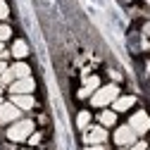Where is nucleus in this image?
I'll return each mask as SVG.
<instances>
[{
    "label": "nucleus",
    "instance_id": "17",
    "mask_svg": "<svg viewBox=\"0 0 150 150\" xmlns=\"http://www.w3.org/2000/svg\"><path fill=\"white\" fill-rule=\"evenodd\" d=\"M7 14H10V10H7V3H5V0H0V19H5Z\"/></svg>",
    "mask_w": 150,
    "mask_h": 150
},
{
    "label": "nucleus",
    "instance_id": "5",
    "mask_svg": "<svg viewBox=\"0 0 150 150\" xmlns=\"http://www.w3.org/2000/svg\"><path fill=\"white\" fill-rule=\"evenodd\" d=\"M19 119V107L12 105V103H3L0 105V124H7V122H14Z\"/></svg>",
    "mask_w": 150,
    "mask_h": 150
},
{
    "label": "nucleus",
    "instance_id": "15",
    "mask_svg": "<svg viewBox=\"0 0 150 150\" xmlns=\"http://www.w3.org/2000/svg\"><path fill=\"white\" fill-rule=\"evenodd\" d=\"M0 81H3V83H12L14 81V71L12 69H5L3 74H0Z\"/></svg>",
    "mask_w": 150,
    "mask_h": 150
},
{
    "label": "nucleus",
    "instance_id": "14",
    "mask_svg": "<svg viewBox=\"0 0 150 150\" xmlns=\"http://www.w3.org/2000/svg\"><path fill=\"white\" fill-rule=\"evenodd\" d=\"M88 122H91V115H88V112H79V117H76V126H79V129H86Z\"/></svg>",
    "mask_w": 150,
    "mask_h": 150
},
{
    "label": "nucleus",
    "instance_id": "21",
    "mask_svg": "<svg viewBox=\"0 0 150 150\" xmlns=\"http://www.w3.org/2000/svg\"><path fill=\"white\" fill-rule=\"evenodd\" d=\"M143 31H145V36H150V22L145 24V29H143Z\"/></svg>",
    "mask_w": 150,
    "mask_h": 150
},
{
    "label": "nucleus",
    "instance_id": "13",
    "mask_svg": "<svg viewBox=\"0 0 150 150\" xmlns=\"http://www.w3.org/2000/svg\"><path fill=\"white\" fill-rule=\"evenodd\" d=\"M115 119H117V115H115V112H100V124L103 126H112V124H115Z\"/></svg>",
    "mask_w": 150,
    "mask_h": 150
},
{
    "label": "nucleus",
    "instance_id": "22",
    "mask_svg": "<svg viewBox=\"0 0 150 150\" xmlns=\"http://www.w3.org/2000/svg\"><path fill=\"white\" fill-rule=\"evenodd\" d=\"M5 69H7V67H5V62H0V74H3Z\"/></svg>",
    "mask_w": 150,
    "mask_h": 150
},
{
    "label": "nucleus",
    "instance_id": "24",
    "mask_svg": "<svg viewBox=\"0 0 150 150\" xmlns=\"http://www.w3.org/2000/svg\"><path fill=\"white\" fill-rule=\"evenodd\" d=\"M148 71H150V62H148Z\"/></svg>",
    "mask_w": 150,
    "mask_h": 150
},
{
    "label": "nucleus",
    "instance_id": "8",
    "mask_svg": "<svg viewBox=\"0 0 150 150\" xmlns=\"http://www.w3.org/2000/svg\"><path fill=\"white\" fill-rule=\"evenodd\" d=\"M98 86H100V79H98V76H91V79L86 81V86L79 91V98H88V96H93V93L98 91Z\"/></svg>",
    "mask_w": 150,
    "mask_h": 150
},
{
    "label": "nucleus",
    "instance_id": "12",
    "mask_svg": "<svg viewBox=\"0 0 150 150\" xmlns=\"http://www.w3.org/2000/svg\"><path fill=\"white\" fill-rule=\"evenodd\" d=\"M26 52H29V48H26L24 41H17V43L12 45V55H14V57H24Z\"/></svg>",
    "mask_w": 150,
    "mask_h": 150
},
{
    "label": "nucleus",
    "instance_id": "20",
    "mask_svg": "<svg viewBox=\"0 0 150 150\" xmlns=\"http://www.w3.org/2000/svg\"><path fill=\"white\" fill-rule=\"evenodd\" d=\"M86 150H103V145H91V148H86Z\"/></svg>",
    "mask_w": 150,
    "mask_h": 150
},
{
    "label": "nucleus",
    "instance_id": "9",
    "mask_svg": "<svg viewBox=\"0 0 150 150\" xmlns=\"http://www.w3.org/2000/svg\"><path fill=\"white\" fill-rule=\"evenodd\" d=\"M12 105H17L19 110H31L33 107V98L31 96H14L12 98Z\"/></svg>",
    "mask_w": 150,
    "mask_h": 150
},
{
    "label": "nucleus",
    "instance_id": "4",
    "mask_svg": "<svg viewBox=\"0 0 150 150\" xmlns=\"http://www.w3.org/2000/svg\"><path fill=\"white\" fill-rule=\"evenodd\" d=\"M115 141H117V145H134L136 143L134 129H131V126H119L117 134H115Z\"/></svg>",
    "mask_w": 150,
    "mask_h": 150
},
{
    "label": "nucleus",
    "instance_id": "1",
    "mask_svg": "<svg viewBox=\"0 0 150 150\" xmlns=\"http://www.w3.org/2000/svg\"><path fill=\"white\" fill-rule=\"evenodd\" d=\"M33 134V122L31 119H22L7 129V138L10 141H26L29 136Z\"/></svg>",
    "mask_w": 150,
    "mask_h": 150
},
{
    "label": "nucleus",
    "instance_id": "10",
    "mask_svg": "<svg viewBox=\"0 0 150 150\" xmlns=\"http://www.w3.org/2000/svg\"><path fill=\"white\" fill-rule=\"evenodd\" d=\"M134 103H136V98H134V96H124V98H117V100H115V110H117V112H124V110H129V107L134 105Z\"/></svg>",
    "mask_w": 150,
    "mask_h": 150
},
{
    "label": "nucleus",
    "instance_id": "3",
    "mask_svg": "<svg viewBox=\"0 0 150 150\" xmlns=\"http://www.w3.org/2000/svg\"><path fill=\"white\" fill-rule=\"evenodd\" d=\"M129 126L134 129V134H145V131L150 129V117L145 115V112H136V115L131 117Z\"/></svg>",
    "mask_w": 150,
    "mask_h": 150
},
{
    "label": "nucleus",
    "instance_id": "6",
    "mask_svg": "<svg viewBox=\"0 0 150 150\" xmlns=\"http://www.w3.org/2000/svg\"><path fill=\"white\" fill-rule=\"evenodd\" d=\"M33 79L29 76V79H17L10 88H12V93H14V96H31V91H33Z\"/></svg>",
    "mask_w": 150,
    "mask_h": 150
},
{
    "label": "nucleus",
    "instance_id": "25",
    "mask_svg": "<svg viewBox=\"0 0 150 150\" xmlns=\"http://www.w3.org/2000/svg\"><path fill=\"white\" fill-rule=\"evenodd\" d=\"M145 3H150V0H145Z\"/></svg>",
    "mask_w": 150,
    "mask_h": 150
},
{
    "label": "nucleus",
    "instance_id": "11",
    "mask_svg": "<svg viewBox=\"0 0 150 150\" xmlns=\"http://www.w3.org/2000/svg\"><path fill=\"white\" fill-rule=\"evenodd\" d=\"M12 71H14V79H29V76H31L29 64H24V62H17V64L12 67Z\"/></svg>",
    "mask_w": 150,
    "mask_h": 150
},
{
    "label": "nucleus",
    "instance_id": "2",
    "mask_svg": "<svg viewBox=\"0 0 150 150\" xmlns=\"http://www.w3.org/2000/svg\"><path fill=\"white\" fill-rule=\"evenodd\" d=\"M119 98V91H117V86H103V88H98L96 93H93V105L96 107H105V105H110V103H115Z\"/></svg>",
    "mask_w": 150,
    "mask_h": 150
},
{
    "label": "nucleus",
    "instance_id": "7",
    "mask_svg": "<svg viewBox=\"0 0 150 150\" xmlns=\"http://www.w3.org/2000/svg\"><path fill=\"white\" fill-rule=\"evenodd\" d=\"M105 138H107V131H105L103 126L88 129V134L83 136V141H86V143H91V145H103V143H105Z\"/></svg>",
    "mask_w": 150,
    "mask_h": 150
},
{
    "label": "nucleus",
    "instance_id": "16",
    "mask_svg": "<svg viewBox=\"0 0 150 150\" xmlns=\"http://www.w3.org/2000/svg\"><path fill=\"white\" fill-rule=\"evenodd\" d=\"M10 33H12V31H10V26H0V43L7 41V38H10Z\"/></svg>",
    "mask_w": 150,
    "mask_h": 150
},
{
    "label": "nucleus",
    "instance_id": "18",
    "mask_svg": "<svg viewBox=\"0 0 150 150\" xmlns=\"http://www.w3.org/2000/svg\"><path fill=\"white\" fill-rule=\"evenodd\" d=\"M38 141H41V134H31V136H29V143H31V145H36Z\"/></svg>",
    "mask_w": 150,
    "mask_h": 150
},
{
    "label": "nucleus",
    "instance_id": "23",
    "mask_svg": "<svg viewBox=\"0 0 150 150\" xmlns=\"http://www.w3.org/2000/svg\"><path fill=\"white\" fill-rule=\"evenodd\" d=\"M0 52H3V43H0Z\"/></svg>",
    "mask_w": 150,
    "mask_h": 150
},
{
    "label": "nucleus",
    "instance_id": "19",
    "mask_svg": "<svg viewBox=\"0 0 150 150\" xmlns=\"http://www.w3.org/2000/svg\"><path fill=\"white\" fill-rule=\"evenodd\" d=\"M131 150H145V143H134V145H131Z\"/></svg>",
    "mask_w": 150,
    "mask_h": 150
}]
</instances>
